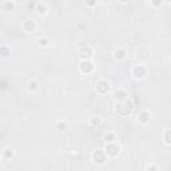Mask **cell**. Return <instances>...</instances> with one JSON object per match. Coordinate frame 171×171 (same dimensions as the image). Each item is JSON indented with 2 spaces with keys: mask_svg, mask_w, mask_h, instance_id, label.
<instances>
[{
  "mask_svg": "<svg viewBox=\"0 0 171 171\" xmlns=\"http://www.w3.org/2000/svg\"><path fill=\"white\" fill-rule=\"evenodd\" d=\"M104 152L107 157L115 158L119 154V146L116 145V143H107V146H106V148H104Z\"/></svg>",
  "mask_w": 171,
  "mask_h": 171,
  "instance_id": "cell-1",
  "label": "cell"
},
{
  "mask_svg": "<svg viewBox=\"0 0 171 171\" xmlns=\"http://www.w3.org/2000/svg\"><path fill=\"white\" fill-rule=\"evenodd\" d=\"M92 159L95 163H98V165H103V163L106 162V152L102 150H96L95 152L92 154Z\"/></svg>",
  "mask_w": 171,
  "mask_h": 171,
  "instance_id": "cell-2",
  "label": "cell"
},
{
  "mask_svg": "<svg viewBox=\"0 0 171 171\" xmlns=\"http://www.w3.org/2000/svg\"><path fill=\"white\" fill-rule=\"evenodd\" d=\"M96 90L100 94H106L110 91V84H108L107 80H103V79H102V80H99L98 83H96Z\"/></svg>",
  "mask_w": 171,
  "mask_h": 171,
  "instance_id": "cell-3",
  "label": "cell"
},
{
  "mask_svg": "<svg viewBox=\"0 0 171 171\" xmlns=\"http://www.w3.org/2000/svg\"><path fill=\"white\" fill-rule=\"evenodd\" d=\"M132 74H134V76H135V78L142 79V78H145V75H146V68L142 66V64H139V66L134 67Z\"/></svg>",
  "mask_w": 171,
  "mask_h": 171,
  "instance_id": "cell-4",
  "label": "cell"
},
{
  "mask_svg": "<svg viewBox=\"0 0 171 171\" xmlns=\"http://www.w3.org/2000/svg\"><path fill=\"white\" fill-rule=\"evenodd\" d=\"M80 56L83 59H86V60H87L88 58H91V56H92V49H91V47L90 46L82 47L80 48Z\"/></svg>",
  "mask_w": 171,
  "mask_h": 171,
  "instance_id": "cell-5",
  "label": "cell"
},
{
  "mask_svg": "<svg viewBox=\"0 0 171 171\" xmlns=\"http://www.w3.org/2000/svg\"><path fill=\"white\" fill-rule=\"evenodd\" d=\"M35 28H36V24H35V21L31 20V19H27V20L23 23V29L26 32H32Z\"/></svg>",
  "mask_w": 171,
  "mask_h": 171,
  "instance_id": "cell-6",
  "label": "cell"
},
{
  "mask_svg": "<svg viewBox=\"0 0 171 171\" xmlns=\"http://www.w3.org/2000/svg\"><path fill=\"white\" fill-rule=\"evenodd\" d=\"M92 68H94V66H92V63H91L90 60H84L83 63L80 64V71H82V72H84V74L91 72Z\"/></svg>",
  "mask_w": 171,
  "mask_h": 171,
  "instance_id": "cell-7",
  "label": "cell"
},
{
  "mask_svg": "<svg viewBox=\"0 0 171 171\" xmlns=\"http://www.w3.org/2000/svg\"><path fill=\"white\" fill-rule=\"evenodd\" d=\"M139 122L143 123V124L150 122V114H148L147 111H142V112L139 114Z\"/></svg>",
  "mask_w": 171,
  "mask_h": 171,
  "instance_id": "cell-8",
  "label": "cell"
},
{
  "mask_svg": "<svg viewBox=\"0 0 171 171\" xmlns=\"http://www.w3.org/2000/svg\"><path fill=\"white\" fill-rule=\"evenodd\" d=\"M114 58H115L116 60H123V59L126 58V51L124 49H116L115 54H114Z\"/></svg>",
  "mask_w": 171,
  "mask_h": 171,
  "instance_id": "cell-9",
  "label": "cell"
},
{
  "mask_svg": "<svg viewBox=\"0 0 171 171\" xmlns=\"http://www.w3.org/2000/svg\"><path fill=\"white\" fill-rule=\"evenodd\" d=\"M126 96H127V94H126L123 90H119V91H116V92H115V98H116V100H118V102H124Z\"/></svg>",
  "mask_w": 171,
  "mask_h": 171,
  "instance_id": "cell-10",
  "label": "cell"
},
{
  "mask_svg": "<svg viewBox=\"0 0 171 171\" xmlns=\"http://www.w3.org/2000/svg\"><path fill=\"white\" fill-rule=\"evenodd\" d=\"M36 11H38V14L40 15H44L47 12V6L43 3H38L36 4Z\"/></svg>",
  "mask_w": 171,
  "mask_h": 171,
  "instance_id": "cell-11",
  "label": "cell"
},
{
  "mask_svg": "<svg viewBox=\"0 0 171 171\" xmlns=\"http://www.w3.org/2000/svg\"><path fill=\"white\" fill-rule=\"evenodd\" d=\"M3 8L6 9V11H14L15 4L12 3V1H6V3H3Z\"/></svg>",
  "mask_w": 171,
  "mask_h": 171,
  "instance_id": "cell-12",
  "label": "cell"
},
{
  "mask_svg": "<svg viewBox=\"0 0 171 171\" xmlns=\"http://www.w3.org/2000/svg\"><path fill=\"white\" fill-rule=\"evenodd\" d=\"M104 139H106V142H108V143H115V139H116V136H115V134H107V135L104 136Z\"/></svg>",
  "mask_w": 171,
  "mask_h": 171,
  "instance_id": "cell-13",
  "label": "cell"
},
{
  "mask_svg": "<svg viewBox=\"0 0 171 171\" xmlns=\"http://www.w3.org/2000/svg\"><path fill=\"white\" fill-rule=\"evenodd\" d=\"M91 124L98 127V126L102 124V119L99 118V116H92V118H91Z\"/></svg>",
  "mask_w": 171,
  "mask_h": 171,
  "instance_id": "cell-14",
  "label": "cell"
},
{
  "mask_svg": "<svg viewBox=\"0 0 171 171\" xmlns=\"http://www.w3.org/2000/svg\"><path fill=\"white\" fill-rule=\"evenodd\" d=\"M165 142L167 143V145H171V130H168L165 132Z\"/></svg>",
  "mask_w": 171,
  "mask_h": 171,
  "instance_id": "cell-15",
  "label": "cell"
},
{
  "mask_svg": "<svg viewBox=\"0 0 171 171\" xmlns=\"http://www.w3.org/2000/svg\"><path fill=\"white\" fill-rule=\"evenodd\" d=\"M28 90L29 91L38 90V82H29V83H28Z\"/></svg>",
  "mask_w": 171,
  "mask_h": 171,
  "instance_id": "cell-16",
  "label": "cell"
},
{
  "mask_svg": "<svg viewBox=\"0 0 171 171\" xmlns=\"http://www.w3.org/2000/svg\"><path fill=\"white\" fill-rule=\"evenodd\" d=\"M1 52H3V56H8L9 54H11V48H8V47L4 44V46H1Z\"/></svg>",
  "mask_w": 171,
  "mask_h": 171,
  "instance_id": "cell-17",
  "label": "cell"
},
{
  "mask_svg": "<svg viewBox=\"0 0 171 171\" xmlns=\"http://www.w3.org/2000/svg\"><path fill=\"white\" fill-rule=\"evenodd\" d=\"M38 43H39V46H40V47H47V46H48V39H47V38H40L38 40Z\"/></svg>",
  "mask_w": 171,
  "mask_h": 171,
  "instance_id": "cell-18",
  "label": "cell"
},
{
  "mask_svg": "<svg viewBox=\"0 0 171 171\" xmlns=\"http://www.w3.org/2000/svg\"><path fill=\"white\" fill-rule=\"evenodd\" d=\"M58 130L59 131H66L67 130V124H66V123H63V122H60L58 124Z\"/></svg>",
  "mask_w": 171,
  "mask_h": 171,
  "instance_id": "cell-19",
  "label": "cell"
},
{
  "mask_svg": "<svg viewBox=\"0 0 171 171\" xmlns=\"http://www.w3.org/2000/svg\"><path fill=\"white\" fill-rule=\"evenodd\" d=\"M147 171H158V166H155V165H151V166H148Z\"/></svg>",
  "mask_w": 171,
  "mask_h": 171,
  "instance_id": "cell-20",
  "label": "cell"
},
{
  "mask_svg": "<svg viewBox=\"0 0 171 171\" xmlns=\"http://www.w3.org/2000/svg\"><path fill=\"white\" fill-rule=\"evenodd\" d=\"M34 7H36L35 3H28V8H34Z\"/></svg>",
  "mask_w": 171,
  "mask_h": 171,
  "instance_id": "cell-21",
  "label": "cell"
},
{
  "mask_svg": "<svg viewBox=\"0 0 171 171\" xmlns=\"http://www.w3.org/2000/svg\"><path fill=\"white\" fill-rule=\"evenodd\" d=\"M154 6H160V4H162V1H154Z\"/></svg>",
  "mask_w": 171,
  "mask_h": 171,
  "instance_id": "cell-22",
  "label": "cell"
}]
</instances>
